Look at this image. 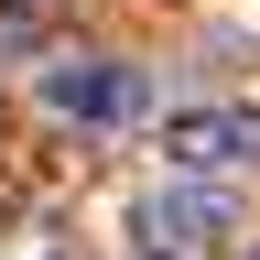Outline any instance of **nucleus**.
I'll return each mask as SVG.
<instances>
[{
    "mask_svg": "<svg viewBox=\"0 0 260 260\" xmlns=\"http://www.w3.org/2000/svg\"><path fill=\"white\" fill-rule=\"evenodd\" d=\"M130 228H141L152 249H206V239H228V195H206V184H162V195H141L130 206Z\"/></svg>",
    "mask_w": 260,
    "mask_h": 260,
    "instance_id": "3",
    "label": "nucleus"
},
{
    "mask_svg": "<svg viewBox=\"0 0 260 260\" xmlns=\"http://www.w3.org/2000/svg\"><path fill=\"white\" fill-rule=\"evenodd\" d=\"M162 162L174 174H239V162H260V109H174L162 119Z\"/></svg>",
    "mask_w": 260,
    "mask_h": 260,
    "instance_id": "2",
    "label": "nucleus"
},
{
    "mask_svg": "<svg viewBox=\"0 0 260 260\" xmlns=\"http://www.w3.org/2000/svg\"><path fill=\"white\" fill-rule=\"evenodd\" d=\"M32 98H44L54 119H76V130H130V119H152V76L119 65V54H54L44 76H32Z\"/></svg>",
    "mask_w": 260,
    "mask_h": 260,
    "instance_id": "1",
    "label": "nucleus"
}]
</instances>
